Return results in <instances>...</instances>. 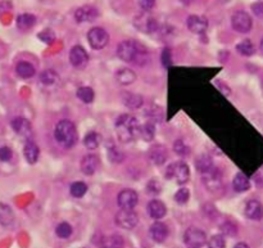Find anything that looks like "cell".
Returning <instances> with one entry per match:
<instances>
[{"mask_svg":"<svg viewBox=\"0 0 263 248\" xmlns=\"http://www.w3.org/2000/svg\"><path fill=\"white\" fill-rule=\"evenodd\" d=\"M236 50L240 53L242 55H245V57H250L254 53V45L250 40L245 39V40H243L242 43L236 45Z\"/></svg>","mask_w":263,"mask_h":248,"instance_id":"35","label":"cell"},{"mask_svg":"<svg viewBox=\"0 0 263 248\" xmlns=\"http://www.w3.org/2000/svg\"><path fill=\"white\" fill-rule=\"evenodd\" d=\"M148 157L152 163L161 166L167 161L168 153H167V149L163 145H153L152 148L149 149Z\"/></svg>","mask_w":263,"mask_h":248,"instance_id":"19","label":"cell"},{"mask_svg":"<svg viewBox=\"0 0 263 248\" xmlns=\"http://www.w3.org/2000/svg\"><path fill=\"white\" fill-rule=\"evenodd\" d=\"M101 135L98 134L97 131H90V133H87L85 135V138H83V145H85V148L89 149V151H94V149H97L99 145H101Z\"/></svg>","mask_w":263,"mask_h":248,"instance_id":"28","label":"cell"},{"mask_svg":"<svg viewBox=\"0 0 263 248\" xmlns=\"http://www.w3.org/2000/svg\"><path fill=\"white\" fill-rule=\"evenodd\" d=\"M173 149H175V152H176V155L181 156V157H186V156L190 155V148H189V147L185 144V141H182V140L175 141Z\"/></svg>","mask_w":263,"mask_h":248,"instance_id":"37","label":"cell"},{"mask_svg":"<svg viewBox=\"0 0 263 248\" xmlns=\"http://www.w3.org/2000/svg\"><path fill=\"white\" fill-rule=\"evenodd\" d=\"M116 224L125 230H132L138 225L139 216L134 210H121L115 217Z\"/></svg>","mask_w":263,"mask_h":248,"instance_id":"9","label":"cell"},{"mask_svg":"<svg viewBox=\"0 0 263 248\" xmlns=\"http://www.w3.org/2000/svg\"><path fill=\"white\" fill-rule=\"evenodd\" d=\"M222 231L227 235H235L236 234V226L232 223H225V224L221 226Z\"/></svg>","mask_w":263,"mask_h":248,"instance_id":"45","label":"cell"},{"mask_svg":"<svg viewBox=\"0 0 263 248\" xmlns=\"http://www.w3.org/2000/svg\"><path fill=\"white\" fill-rule=\"evenodd\" d=\"M139 136H142L145 141H152L156 136V125L154 122H146L144 125H140V134Z\"/></svg>","mask_w":263,"mask_h":248,"instance_id":"31","label":"cell"},{"mask_svg":"<svg viewBox=\"0 0 263 248\" xmlns=\"http://www.w3.org/2000/svg\"><path fill=\"white\" fill-rule=\"evenodd\" d=\"M77 98L82 102V103L90 104L93 103L94 98H95V93H94V90L91 89L90 87H81L77 89L76 93Z\"/></svg>","mask_w":263,"mask_h":248,"instance_id":"32","label":"cell"},{"mask_svg":"<svg viewBox=\"0 0 263 248\" xmlns=\"http://www.w3.org/2000/svg\"><path fill=\"white\" fill-rule=\"evenodd\" d=\"M69 62L75 68H83L86 67L87 62H89V54L86 50L80 46V45H75L71 52H69Z\"/></svg>","mask_w":263,"mask_h":248,"instance_id":"11","label":"cell"},{"mask_svg":"<svg viewBox=\"0 0 263 248\" xmlns=\"http://www.w3.org/2000/svg\"><path fill=\"white\" fill-rule=\"evenodd\" d=\"M99 165H101L99 157L94 153H89V155L83 156V158L81 159V171L87 176L94 175Z\"/></svg>","mask_w":263,"mask_h":248,"instance_id":"15","label":"cell"},{"mask_svg":"<svg viewBox=\"0 0 263 248\" xmlns=\"http://www.w3.org/2000/svg\"><path fill=\"white\" fill-rule=\"evenodd\" d=\"M167 179H175L179 185L186 184L190 179V169L185 162H173L166 170Z\"/></svg>","mask_w":263,"mask_h":248,"instance_id":"4","label":"cell"},{"mask_svg":"<svg viewBox=\"0 0 263 248\" xmlns=\"http://www.w3.org/2000/svg\"><path fill=\"white\" fill-rule=\"evenodd\" d=\"M39 38L41 39L42 42L50 44V43L54 42L56 36H54V32H53L52 30H45V31H42L41 34H39Z\"/></svg>","mask_w":263,"mask_h":248,"instance_id":"42","label":"cell"},{"mask_svg":"<svg viewBox=\"0 0 263 248\" xmlns=\"http://www.w3.org/2000/svg\"><path fill=\"white\" fill-rule=\"evenodd\" d=\"M252 11L257 17H263V1H258V3L253 4Z\"/></svg>","mask_w":263,"mask_h":248,"instance_id":"46","label":"cell"},{"mask_svg":"<svg viewBox=\"0 0 263 248\" xmlns=\"http://www.w3.org/2000/svg\"><path fill=\"white\" fill-rule=\"evenodd\" d=\"M161 59H162V63L164 65V67H170V65L172 63L170 49L164 48V50L162 52V55H161Z\"/></svg>","mask_w":263,"mask_h":248,"instance_id":"44","label":"cell"},{"mask_svg":"<svg viewBox=\"0 0 263 248\" xmlns=\"http://www.w3.org/2000/svg\"><path fill=\"white\" fill-rule=\"evenodd\" d=\"M190 198V192L186 188H181V189L177 190V193L175 194V201H176L179 204L186 203L187 201Z\"/></svg>","mask_w":263,"mask_h":248,"instance_id":"38","label":"cell"},{"mask_svg":"<svg viewBox=\"0 0 263 248\" xmlns=\"http://www.w3.org/2000/svg\"><path fill=\"white\" fill-rule=\"evenodd\" d=\"M87 42L95 50H101L107 46L109 42V35L101 27H93L87 32Z\"/></svg>","mask_w":263,"mask_h":248,"instance_id":"7","label":"cell"},{"mask_svg":"<svg viewBox=\"0 0 263 248\" xmlns=\"http://www.w3.org/2000/svg\"><path fill=\"white\" fill-rule=\"evenodd\" d=\"M12 129L16 131V134L23 138H31L32 125L31 122L24 117H16L12 120Z\"/></svg>","mask_w":263,"mask_h":248,"instance_id":"14","label":"cell"},{"mask_svg":"<svg viewBox=\"0 0 263 248\" xmlns=\"http://www.w3.org/2000/svg\"><path fill=\"white\" fill-rule=\"evenodd\" d=\"M186 24H187V28H189L191 32H194V34H198V35L204 34L208 28L207 18L201 17V16H195V14L187 18Z\"/></svg>","mask_w":263,"mask_h":248,"instance_id":"17","label":"cell"},{"mask_svg":"<svg viewBox=\"0 0 263 248\" xmlns=\"http://www.w3.org/2000/svg\"><path fill=\"white\" fill-rule=\"evenodd\" d=\"M108 158H109V161L117 165V163H122V162H123L125 155H123V152L118 148V147L111 145V147L108 148Z\"/></svg>","mask_w":263,"mask_h":248,"instance_id":"33","label":"cell"},{"mask_svg":"<svg viewBox=\"0 0 263 248\" xmlns=\"http://www.w3.org/2000/svg\"><path fill=\"white\" fill-rule=\"evenodd\" d=\"M99 16V11L93 5H83L80 7L75 12V20L79 23H85V22L95 21Z\"/></svg>","mask_w":263,"mask_h":248,"instance_id":"13","label":"cell"},{"mask_svg":"<svg viewBox=\"0 0 263 248\" xmlns=\"http://www.w3.org/2000/svg\"><path fill=\"white\" fill-rule=\"evenodd\" d=\"M207 242V235L202 229L191 226L183 234V243L187 248H202Z\"/></svg>","mask_w":263,"mask_h":248,"instance_id":"6","label":"cell"},{"mask_svg":"<svg viewBox=\"0 0 263 248\" xmlns=\"http://www.w3.org/2000/svg\"><path fill=\"white\" fill-rule=\"evenodd\" d=\"M69 190H71V194L75 198H82L87 192V185L83 181H75V183H72Z\"/></svg>","mask_w":263,"mask_h":248,"instance_id":"34","label":"cell"},{"mask_svg":"<svg viewBox=\"0 0 263 248\" xmlns=\"http://www.w3.org/2000/svg\"><path fill=\"white\" fill-rule=\"evenodd\" d=\"M149 233H150V237L153 238V241L157 242V243H163V242L168 238L170 229H168V226H167L164 223L157 221V223H154V224L150 226Z\"/></svg>","mask_w":263,"mask_h":248,"instance_id":"16","label":"cell"},{"mask_svg":"<svg viewBox=\"0 0 263 248\" xmlns=\"http://www.w3.org/2000/svg\"><path fill=\"white\" fill-rule=\"evenodd\" d=\"M116 80L118 81V84H121L123 87H127V85H131L135 81L136 73L130 68L118 69L117 73H116Z\"/></svg>","mask_w":263,"mask_h":248,"instance_id":"22","label":"cell"},{"mask_svg":"<svg viewBox=\"0 0 263 248\" xmlns=\"http://www.w3.org/2000/svg\"><path fill=\"white\" fill-rule=\"evenodd\" d=\"M116 131H117V136L120 141L130 143V141H134L136 138H139L140 124H139L138 118L131 116V114H121L116 122Z\"/></svg>","mask_w":263,"mask_h":248,"instance_id":"1","label":"cell"},{"mask_svg":"<svg viewBox=\"0 0 263 248\" xmlns=\"http://www.w3.org/2000/svg\"><path fill=\"white\" fill-rule=\"evenodd\" d=\"M146 210H148L149 216L154 219V220H161V219H163L167 214L166 204L160 200L150 201L148 203V207H146Z\"/></svg>","mask_w":263,"mask_h":248,"instance_id":"18","label":"cell"},{"mask_svg":"<svg viewBox=\"0 0 263 248\" xmlns=\"http://www.w3.org/2000/svg\"><path fill=\"white\" fill-rule=\"evenodd\" d=\"M12 157H13V152H12V149L9 148V147H1V148H0V161H11Z\"/></svg>","mask_w":263,"mask_h":248,"instance_id":"40","label":"cell"},{"mask_svg":"<svg viewBox=\"0 0 263 248\" xmlns=\"http://www.w3.org/2000/svg\"><path fill=\"white\" fill-rule=\"evenodd\" d=\"M14 223V212L11 207L0 202V224L3 226H12Z\"/></svg>","mask_w":263,"mask_h":248,"instance_id":"23","label":"cell"},{"mask_svg":"<svg viewBox=\"0 0 263 248\" xmlns=\"http://www.w3.org/2000/svg\"><path fill=\"white\" fill-rule=\"evenodd\" d=\"M36 23V17H35L34 14L30 13H23L20 14L17 17V27L20 30H30V28Z\"/></svg>","mask_w":263,"mask_h":248,"instance_id":"30","label":"cell"},{"mask_svg":"<svg viewBox=\"0 0 263 248\" xmlns=\"http://www.w3.org/2000/svg\"><path fill=\"white\" fill-rule=\"evenodd\" d=\"M202 180H203V184H204L208 192H211V193H218L223 188L222 174L216 167H212L209 171L202 174Z\"/></svg>","mask_w":263,"mask_h":248,"instance_id":"5","label":"cell"},{"mask_svg":"<svg viewBox=\"0 0 263 248\" xmlns=\"http://www.w3.org/2000/svg\"><path fill=\"white\" fill-rule=\"evenodd\" d=\"M231 26L235 31L240 32V34H246L252 30V17L244 11L235 12L231 17Z\"/></svg>","mask_w":263,"mask_h":248,"instance_id":"8","label":"cell"},{"mask_svg":"<svg viewBox=\"0 0 263 248\" xmlns=\"http://www.w3.org/2000/svg\"><path fill=\"white\" fill-rule=\"evenodd\" d=\"M56 233L59 238L66 239V238H69L71 234H72V226H71L68 223H61V224L56 227Z\"/></svg>","mask_w":263,"mask_h":248,"instance_id":"36","label":"cell"},{"mask_svg":"<svg viewBox=\"0 0 263 248\" xmlns=\"http://www.w3.org/2000/svg\"><path fill=\"white\" fill-rule=\"evenodd\" d=\"M260 49H261V52L263 53V39L261 40V45H260Z\"/></svg>","mask_w":263,"mask_h":248,"instance_id":"48","label":"cell"},{"mask_svg":"<svg viewBox=\"0 0 263 248\" xmlns=\"http://www.w3.org/2000/svg\"><path fill=\"white\" fill-rule=\"evenodd\" d=\"M234 248H249V246L246 245V243H244V242H240V243H238Z\"/></svg>","mask_w":263,"mask_h":248,"instance_id":"47","label":"cell"},{"mask_svg":"<svg viewBox=\"0 0 263 248\" xmlns=\"http://www.w3.org/2000/svg\"><path fill=\"white\" fill-rule=\"evenodd\" d=\"M101 248H115V247H111V246H103Z\"/></svg>","mask_w":263,"mask_h":248,"instance_id":"49","label":"cell"},{"mask_svg":"<svg viewBox=\"0 0 263 248\" xmlns=\"http://www.w3.org/2000/svg\"><path fill=\"white\" fill-rule=\"evenodd\" d=\"M139 5L144 12L152 11L154 5H156V0H138Z\"/></svg>","mask_w":263,"mask_h":248,"instance_id":"43","label":"cell"},{"mask_svg":"<svg viewBox=\"0 0 263 248\" xmlns=\"http://www.w3.org/2000/svg\"><path fill=\"white\" fill-rule=\"evenodd\" d=\"M23 155L28 163L35 165L38 162L39 156H40V149H39V147L35 144L34 141L28 140L23 147Z\"/></svg>","mask_w":263,"mask_h":248,"instance_id":"21","label":"cell"},{"mask_svg":"<svg viewBox=\"0 0 263 248\" xmlns=\"http://www.w3.org/2000/svg\"><path fill=\"white\" fill-rule=\"evenodd\" d=\"M122 102H123L126 107L131 108V110H138L142 106V98L134 93L122 94Z\"/></svg>","mask_w":263,"mask_h":248,"instance_id":"26","label":"cell"},{"mask_svg":"<svg viewBox=\"0 0 263 248\" xmlns=\"http://www.w3.org/2000/svg\"><path fill=\"white\" fill-rule=\"evenodd\" d=\"M245 216L250 220H261L263 217V206L260 201L252 200L245 204Z\"/></svg>","mask_w":263,"mask_h":248,"instance_id":"20","label":"cell"},{"mask_svg":"<svg viewBox=\"0 0 263 248\" xmlns=\"http://www.w3.org/2000/svg\"><path fill=\"white\" fill-rule=\"evenodd\" d=\"M146 189L152 194H160L162 192V185L157 180H150L148 183V186H146Z\"/></svg>","mask_w":263,"mask_h":248,"instance_id":"41","label":"cell"},{"mask_svg":"<svg viewBox=\"0 0 263 248\" xmlns=\"http://www.w3.org/2000/svg\"><path fill=\"white\" fill-rule=\"evenodd\" d=\"M59 80H61V77L54 69H45L40 73V83L45 87H54L59 83Z\"/></svg>","mask_w":263,"mask_h":248,"instance_id":"24","label":"cell"},{"mask_svg":"<svg viewBox=\"0 0 263 248\" xmlns=\"http://www.w3.org/2000/svg\"><path fill=\"white\" fill-rule=\"evenodd\" d=\"M54 138L64 148H72L79 141L77 129L72 121L61 120L54 129Z\"/></svg>","mask_w":263,"mask_h":248,"instance_id":"3","label":"cell"},{"mask_svg":"<svg viewBox=\"0 0 263 248\" xmlns=\"http://www.w3.org/2000/svg\"><path fill=\"white\" fill-rule=\"evenodd\" d=\"M139 202V196L134 189H123L117 196V203L121 210H134Z\"/></svg>","mask_w":263,"mask_h":248,"instance_id":"10","label":"cell"},{"mask_svg":"<svg viewBox=\"0 0 263 248\" xmlns=\"http://www.w3.org/2000/svg\"><path fill=\"white\" fill-rule=\"evenodd\" d=\"M195 166H197V170L201 174H204L207 171L212 169V167H215L213 166V161H212L211 156L208 155H201L195 159Z\"/></svg>","mask_w":263,"mask_h":248,"instance_id":"29","label":"cell"},{"mask_svg":"<svg viewBox=\"0 0 263 248\" xmlns=\"http://www.w3.org/2000/svg\"><path fill=\"white\" fill-rule=\"evenodd\" d=\"M232 186H234V189L238 193H242V192H246V190L250 188V181L249 179L246 178L244 174L238 173L232 180Z\"/></svg>","mask_w":263,"mask_h":248,"instance_id":"27","label":"cell"},{"mask_svg":"<svg viewBox=\"0 0 263 248\" xmlns=\"http://www.w3.org/2000/svg\"><path fill=\"white\" fill-rule=\"evenodd\" d=\"M134 23L138 27V30L146 32V34H152V32H156L158 30V22H157V20L153 18L152 16L146 14V12L144 14L138 16Z\"/></svg>","mask_w":263,"mask_h":248,"instance_id":"12","label":"cell"},{"mask_svg":"<svg viewBox=\"0 0 263 248\" xmlns=\"http://www.w3.org/2000/svg\"><path fill=\"white\" fill-rule=\"evenodd\" d=\"M117 55L123 62L144 65L142 61H146V50L139 43L134 40H125L118 44Z\"/></svg>","mask_w":263,"mask_h":248,"instance_id":"2","label":"cell"},{"mask_svg":"<svg viewBox=\"0 0 263 248\" xmlns=\"http://www.w3.org/2000/svg\"><path fill=\"white\" fill-rule=\"evenodd\" d=\"M16 72L22 79H30V77H34L35 73H36V69L30 62L22 61V62H18V65L16 66Z\"/></svg>","mask_w":263,"mask_h":248,"instance_id":"25","label":"cell"},{"mask_svg":"<svg viewBox=\"0 0 263 248\" xmlns=\"http://www.w3.org/2000/svg\"><path fill=\"white\" fill-rule=\"evenodd\" d=\"M208 248H226L225 239L221 234L213 235L208 242Z\"/></svg>","mask_w":263,"mask_h":248,"instance_id":"39","label":"cell"}]
</instances>
